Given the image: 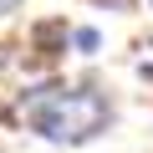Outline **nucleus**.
<instances>
[{"mask_svg":"<svg viewBox=\"0 0 153 153\" xmlns=\"http://www.w3.org/2000/svg\"><path fill=\"white\" fill-rule=\"evenodd\" d=\"M21 112L51 143H87L112 117L107 97L102 92H87V87H36V92L21 97Z\"/></svg>","mask_w":153,"mask_h":153,"instance_id":"1","label":"nucleus"},{"mask_svg":"<svg viewBox=\"0 0 153 153\" xmlns=\"http://www.w3.org/2000/svg\"><path fill=\"white\" fill-rule=\"evenodd\" d=\"M31 46H36L41 56H56V46L66 51V26H61V21H41V26L31 31Z\"/></svg>","mask_w":153,"mask_h":153,"instance_id":"2","label":"nucleus"},{"mask_svg":"<svg viewBox=\"0 0 153 153\" xmlns=\"http://www.w3.org/2000/svg\"><path fill=\"white\" fill-rule=\"evenodd\" d=\"M71 46L82 51V56H97V46H102V36H97L92 26H82V31H71Z\"/></svg>","mask_w":153,"mask_h":153,"instance_id":"3","label":"nucleus"},{"mask_svg":"<svg viewBox=\"0 0 153 153\" xmlns=\"http://www.w3.org/2000/svg\"><path fill=\"white\" fill-rule=\"evenodd\" d=\"M10 10H21V0H0V16H10Z\"/></svg>","mask_w":153,"mask_h":153,"instance_id":"4","label":"nucleus"},{"mask_svg":"<svg viewBox=\"0 0 153 153\" xmlns=\"http://www.w3.org/2000/svg\"><path fill=\"white\" fill-rule=\"evenodd\" d=\"M148 5H153V0H148Z\"/></svg>","mask_w":153,"mask_h":153,"instance_id":"5","label":"nucleus"}]
</instances>
